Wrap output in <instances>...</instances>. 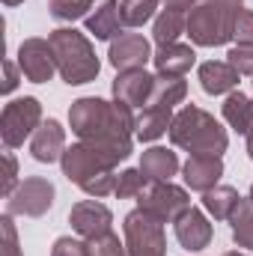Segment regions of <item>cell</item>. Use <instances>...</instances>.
Wrapping results in <instances>:
<instances>
[{
  "label": "cell",
  "instance_id": "6da1fadb",
  "mask_svg": "<svg viewBox=\"0 0 253 256\" xmlns=\"http://www.w3.org/2000/svg\"><path fill=\"white\" fill-rule=\"evenodd\" d=\"M68 122H72V131L80 140L104 143V146L116 149L122 158L131 155L137 116L122 102H104V98H96V96L78 98L68 110Z\"/></svg>",
  "mask_w": 253,
  "mask_h": 256
},
{
  "label": "cell",
  "instance_id": "7a4b0ae2",
  "mask_svg": "<svg viewBox=\"0 0 253 256\" xmlns=\"http://www.w3.org/2000/svg\"><path fill=\"white\" fill-rule=\"evenodd\" d=\"M170 140H173V146L188 149L190 155H218V158L226 152V143H230V137L220 128V122L212 114H206L202 108H196V104L182 108L173 116Z\"/></svg>",
  "mask_w": 253,
  "mask_h": 256
},
{
  "label": "cell",
  "instance_id": "3957f363",
  "mask_svg": "<svg viewBox=\"0 0 253 256\" xmlns=\"http://www.w3.org/2000/svg\"><path fill=\"white\" fill-rule=\"evenodd\" d=\"M51 48H54V57H57V72L63 74L66 84L72 86H80V84H90L98 78V57H96V48L90 45V39L74 30V27H60L48 36Z\"/></svg>",
  "mask_w": 253,
  "mask_h": 256
},
{
  "label": "cell",
  "instance_id": "277c9868",
  "mask_svg": "<svg viewBox=\"0 0 253 256\" xmlns=\"http://www.w3.org/2000/svg\"><path fill=\"white\" fill-rule=\"evenodd\" d=\"M242 9V0H200L188 12V33L194 45L218 48L232 39L236 15Z\"/></svg>",
  "mask_w": 253,
  "mask_h": 256
},
{
  "label": "cell",
  "instance_id": "5b68a950",
  "mask_svg": "<svg viewBox=\"0 0 253 256\" xmlns=\"http://www.w3.org/2000/svg\"><path fill=\"white\" fill-rule=\"evenodd\" d=\"M126 161L116 149L104 146V143H90V140H80L74 146H68L63 152V176L74 185H84L90 182L92 176H102V173H114V167Z\"/></svg>",
  "mask_w": 253,
  "mask_h": 256
},
{
  "label": "cell",
  "instance_id": "8992f818",
  "mask_svg": "<svg viewBox=\"0 0 253 256\" xmlns=\"http://www.w3.org/2000/svg\"><path fill=\"white\" fill-rule=\"evenodd\" d=\"M126 230V250L128 256H164L167 254V238H164V224L146 214L143 208L128 212L122 220Z\"/></svg>",
  "mask_w": 253,
  "mask_h": 256
},
{
  "label": "cell",
  "instance_id": "52a82bcc",
  "mask_svg": "<svg viewBox=\"0 0 253 256\" xmlns=\"http://www.w3.org/2000/svg\"><path fill=\"white\" fill-rule=\"evenodd\" d=\"M42 126V104L33 96L15 98L3 108L0 114V137L6 149L21 146L30 134H36V128Z\"/></svg>",
  "mask_w": 253,
  "mask_h": 256
},
{
  "label": "cell",
  "instance_id": "ba28073f",
  "mask_svg": "<svg viewBox=\"0 0 253 256\" xmlns=\"http://www.w3.org/2000/svg\"><path fill=\"white\" fill-rule=\"evenodd\" d=\"M146 214H152L161 224H176L185 212L190 208V196L185 188L173 182H149L140 194V206Z\"/></svg>",
  "mask_w": 253,
  "mask_h": 256
},
{
  "label": "cell",
  "instance_id": "9c48e42d",
  "mask_svg": "<svg viewBox=\"0 0 253 256\" xmlns=\"http://www.w3.org/2000/svg\"><path fill=\"white\" fill-rule=\"evenodd\" d=\"M54 185L45 176H27L15 191L6 196V214H24V218H42L54 206Z\"/></svg>",
  "mask_w": 253,
  "mask_h": 256
},
{
  "label": "cell",
  "instance_id": "30bf717a",
  "mask_svg": "<svg viewBox=\"0 0 253 256\" xmlns=\"http://www.w3.org/2000/svg\"><path fill=\"white\" fill-rule=\"evenodd\" d=\"M18 68L33 84L51 80L54 72H57V57H54L51 42H45V39H24L21 48H18Z\"/></svg>",
  "mask_w": 253,
  "mask_h": 256
},
{
  "label": "cell",
  "instance_id": "8fae6325",
  "mask_svg": "<svg viewBox=\"0 0 253 256\" xmlns=\"http://www.w3.org/2000/svg\"><path fill=\"white\" fill-rule=\"evenodd\" d=\"M68 224H72V230H74L80 238L90 242V238H98V236L110 232L114 214H110V208H108L104 202H98V200H80V202L72 206Z\"/></svg>",
  "mask_w": 253,
  "mask_h": 256
},
{
  "label": "cell",
  "instance_id": "7c38bea8",
  "mask_svg": "<svg viewBox=\"0 0 253 256\" xmlns=\"http://www.w3.org/2000/svg\"><path fill=\"white\" fill-rule=\"evenodd\" d=\"M155 84L158 78L149 74L146 68H131V72H120L116 80H114V98L128 104L131 110L134 108H146L152 102V92H155Z\"/></svg>",
  "mask_w": 253,
  "mask_h": 256
},
{
  "label": "cell",
  "instance_id": "4fadbf2b",
  "mask_svg": "<svg viewBox=\"0 0 253 256\" xmlns=\"http://www.w3.org/2000/svg\"><path fill=\"white\" fill-rule=\"evenodd\" d=\"M110 66L116 72H131V68H143L152 60V48L140 33H122L110 42Z\"/></svg>",
  "mask_w": 253,
  "mask_h": 256
},
{
  "label": "cell",
  "instance_id": "5bb4252c",
  "mask_svg": "<svg viewBox=\"0 0 253 256\" xmlns=\"http://www.w3.org/2000/svg\"><path fill=\"white\" fill-rule=\"evenodd\" d=\"M182 173H185V185L190 191L206 194L218 188V182L224 176V161L218 155H190L182 167Z\"/></svg>",
  "mask_w": 253,
  "mask_h": 256
},
{
  "label": "cell",
  "instance_id": "9a60e30c",
  "mask_svg": "<svg viewBox=\"0 0 253 256\" xmlns=\"http://www.w3.org/2000/svg\"><path fill=\"white\" fill-rule=\"evenodd\" d=\"M173 226H176V238H179V244H182L185 250H202V248L212 244L214 230H212L208 218H206L200 208H194V206H190Z\"/></svg>",
  "mask_w": 253,
  "mask_h": 256
},
{
  "label": "cell",
  "instance_id": "2e32d148",
  "mask_svg": "<svg viewBox=\"0 0 253 256\" xmlns=\"http://www.w3.org/2000/svg\"><path fill=\"white\" fill-rule=\"evenodd\" d=\"M30 152L36 161L42 164H54V161H63L66 152V128L57 120H48L36 128L33 140H30Z\"/></svg>",
  "mask_w": 253,
  "mask_h": 256
},
{
  "label": "cell",
  "instance_id": "e0dca14e",
  "mask_svg": "<svg viewBox=\"0 0 253 256\" xmlns=\"http://www.w3.org/2000/svg\"><path fill=\"white\" fill-rule=\"evenodd\" d=\"M155 68H158V78H185V72H190V66L196 63V54L190 45H164L158 48V54L152 57Z\"/></svg>",
  "mask_w": 253,
  "mask_h": 256
},
{
  "label": "cell",
  "instance_id": "ac0fdd59",
  "mask_svg": "<svg viewBox=\"0 0 253 256\" xmlns=\"http://www.w3.org/2000/svg\"><path fill=\"white\" fill-rule=\"evenodd\" d=\"M140 173L146 176V182H170L179 173V155L164 146H152L140 158Z\"/></svg>",
  "mask_w": 253,
  "mask_h": 256
},
{
  "label": "cell",
  "instance_id": "d6986e66",
  "mask_svg": "<svg viewBox=\"0 0 253 256\" xmlns=\"http://www.w3.org/2000/svg\"><path fill=\"white\" fill-rule=\"evenodd\" d=\"M238 72L226 60H208V63L200 66V86L208 92V96H224V92H232L238 86Z\"/></svg>",
  "mask_w": 253,
  "mask_h": 256
},
{
  "label": "cell",
  "instance_id": "ffe728a7",
  "mask_svg": "<svg viewBox=\"0 0 253 256\" xmlns=\"http://www.w3.org/2000/svg\"><path fill=\"white\" fill-rule=\"evenodd\" d=\"M173 126V108H164V104H146L137 116V140L143 143H152L158 140L161 134H167Z\"/></svg>",
  "mask_w": 253,
  "mask_h": 256
},
{
  "label": "cell",
  "instance_id": "44dd1931",
  "mask_svg": "<svg viewBox=\"0 0 253 256\" xmlns=\"http://www.w3.org/2000/svg\"><path fill=\"white\" fill-rule=\"evenodd\" d=\"M86 30L96 39H116L122 36V15H120V0H104L92 15H86Z\"/></svg>",
  "mask_w": 253,
  "mask_h": 256
},
{
  "label": "cell",
  "instance_id": "7402d4cb",
  "mask_svg": "<svg viewBox=\"0 0 253 256\" xmlns=\"http://www.w3.org/2000/svg\"><path fill=\"white\" fill-rule=\"evenodd\" d=\"M242 200H244V196H238L236 188H230V185H218V188H212V191L202 194V208H206L214 220H230Z\"/></svg>",
  "mask_w": 253,
  "mask_h": 256
},
{
  "label": "cell",
  "instance_id": "603a6c76",
  "mask_svg": "<svg viewBox=\"0 0 253 256\" xmlns=\"http://www.w3.org/2000/svg\"><path fill=\"white\" fill-rule=\"evenodd\" d=\"M185 30H188V15L185 12L161 9V15L155 18V27H152V39L158 42V48H164V45H173Z\"/></svg>",
  "mask_w": 253,
  "mask_h": 256
},
{
  "label": "cell",
  "instance_id": "cb8c5ba5",
  "mask_svg": "<svg viewBox=\"0 0 253 256\" xmlns=\"http://www.w3.org/2000/svg\"><path fill=\"white\" fill-rule=\"evenodd\" d=\"M224 120L236 128L238 134H248L253 128V102L244 92H230L226 102H224Z\"/></svg>",
  "mask_w": 253,
  "mask_h": 256
},
{
  "label": "cell",
  "instance_id": "d4e9b609",
  "mask_svg": "<svg viewBox=\"0 0 253 256\" xmlns=\"http://www.w3.org/2000/svg\"><path fill=\"white\" fill-rule=\"evenodd\" d=\"M230 224H232V238H236V244L253 250V202L250 200H242V202H238V208L232 212Z\"/></svg>",
  "mask_w": 253,
  "mask_h": 256
},
{
  "label": "cell",
  "instance_id": "484cf974",
  "mask_svg": "<svg viewBox=\"0 0 253 256\" xmlns=\"http://www.w3.org/2000/svg\"><path fill=\"white\" fill-rule=\"evenodd\" d=\"M188 96V84L182 78H158L152 102L149 104H164V108H176L179 102H185Z\"/></svg>",
  "mask_w": 253,
  "mask_h": 256
},
{
  "label": "cell",
  "instance_id": "4316f807",
  "mask_svg": "<svg viewBox=\"0 0 253 256\" xmlns=\"http://www.w3.org/2000/svg\"><path fill=\"white\" fill-rule=\"evenodd\" d=\"M158 9V0H120V15L126 27H143Z\"/></svg>",
  "mask_w": 253,
  "mask_h": 256
},
{
  "label": "cell",
  "instance_id": "83f0119b",
  "mask_svg": "<svg viewBox=\"0 0 253 256\" xmlns=\"http://www.w3.org/2000/svg\"><path fill=\"white\" fill-rule=\"evenodd\" d=\"M86 254L90 256H128V250H126V244L120 242V236L104 232V236L86 242Z\"/></svg>",
  "mask_w": 253,
  "mask_h": 256
},
{
  "label": "cell",
  "instance_id": "f1b7e54d",
  "mask_svg": "<svg viewBox=\"0 0 253 256\" xmlns=\"http://www.w3.org/2000/svg\"><path fill=\"white\" fill-rule=\"evenodd\" d=\"M149 182H146V176L140 173V170H122L120 176H116V196L120 200H128V196H140L143 188H146Z\"/></svg>",
  "mask_w": 253,
  "mask_h": 256
},
{
  "label": "cell",
  "instance_id": "f546056e",
  "mask_svg": "<svg viewBox=\"0 0 253 256\" xmlns=\"http://www.w3.org/2000/svg\"><path fill=\"white\" fill-rule=\"evenodd\" d=\"M51 15L60 18V21H74V18H86V9L80 0H51Z\"/></svg>",
  "mask_w": 253,
  "mask_h": 256
},
{
  "label": "cell",
  "instance_id": "4dcf8cb0",
  "mask_svg": "<svg viewBox=\"0 0 253 256\" xmlns=\"http://www.w3.org/2000/svg\"><path fill=\"white\" fill-rule=\"evenodd\" d=\"M226 63L232 66L238 74H250L253 78V45H236V48H230Z\"/></svg>",
  "mask_w": 253,
  "mask_h": 256
},
{
  "label": "cell",
  "instance_id": "1f68e13d",
  "mask_svg": "<svg viewBox=\"0 0 253 256\" xmlns=\"http://www.w3.org/2000/svg\"><path fill=\"white\" fill-rule=\"evenodd\" d=\"M232 39L238 45H253V12L250 9H238L236 15V30H232Z\"/></svg>",
  "mask_w": 253,
  "mask_h": 256
},
{
  "label": "cell",
  "instance_id": "d6a6232c",
  "mask_svg": "<svg viewBox=\"0 0 253 256\" xmlns=\"http://www.w3.org/2000/svg\"><path fill=\"white\" fill-rule=\"evenodd\" d=\"M90 196H108V194L116 191V173H102V176H92L90 182L80 185Z\"/></svg>",
  "mask_w": 253,
  "mask_h": 256
},
{
  "label": "cell",
  "instance_id": "836d02e7",
  "mask_svg": "<svg viewBox=\"0 0 253 256\" xmlns=\"http://www.w3.org/2000/svg\"><path fill=\"white\" fill-rule=\"evenodd\" d=\"M0 230H3V256H24L21 248H18V232H15L12 214H3L0 218Z\"/></svg>",
  "mask_w": 253,
  "mask_h": 256
},
{
  "label": "cell",
  "instance_id": "e575fe53",
  "mask_svg": "<svg viewBox=\"0 0 253 256\" xmlns=\"http://www.w3.org/2000/svg\"><path fill=\"white\" fill-rule=\"evenodd\" d=\"M51 256H90V254H86V242L72 238V236H63V238L54 242Z\"/></svg>",
  "mask_w": 253,
  "mask_h": 256
},
{
  "label": "cell",
  "instance_id": "d590c367",
  "mask_svg": "<svg viewBox=\"0 0 253 256\" xmlns=\"http://www.w3.org/2000/svg\"><path fill=\"white\" fill-rule=\"evenodd\" d=\"M3 164H6V176H3V196L15 191L21 182H18V164H15V155L12 152H3Z\"/></svg>",
  "mask_w": 253,
  "mask_h": 256
},
{
  "label": "cell",
  "instance_id": "8d00e7d4",
  "mask_svg": "<svg viewBox=\"0 0 253 256\" xmlns=\"http://www.w3.org/2000/svg\"><path fill=\"white\" fill-rule=\"evenodd\" d=\"M3 68H6V78H3V92H12L18 86V68L12 60H3Z\"/></svg>",
  "mask_w": 253,
  "mask_h": 256
},
{
  "label": "cell",
  "instance_id": "74e56055",
  "mask_svg": "<svg viewBox=\"0 0 253 256\" xmlns=\"http://www.w3.org/2000/svg\"><path fill=\"white\" fill-rule=\"evenodd\" d=\"M200 0H164V9H176V12H190Z\"/></svg>",
  "mask_w": 253,
  "mask_h": 256
},
{
  "label": "cell",
  "instance_id": "f35d334b",
  "mask_svg": "<svg viewBox=\"0 0 253 256\" xmlns=\"http://www.w3.org/2000/svg\"><path fill=\"white\" fill-rule=\"evenodd\" d=\"M248 155L253 158V128L248 131Z\"/></svg>",
  "mask_w": 253,
  "mask_h": 256
},
{
  "label": "cell",
  "instance_id": "ab89813d",
  "mask_svg": "<svg viewBox=\"0 0 253 256\" xmlns=\"http://www.w3.org/2000/svg\"><path fill=\"white\" fill-rule=\"evenodd\" d=\"M6 6H18V3H24V0H3Z\"/></svg>",
  "mask_w": 253,
  "mask_h": 256
},
{
  "label": "cell",
  "instance_id": "60d3db41",
  "mask_svg": "<svg viewBox=\"0 0 253 256\" xmlns=\"http://www.w3.org/2000/svg\"><path fill=\"white\" fill-rule=\"evenodd\" d=\"M224 256H248V254H238V250H230V254H224Z\"/></svg>",
  "mask_w": 253,
  "mask_h": 256
},
{
  "label": "cell",
  "instance_id": "b9f144b4",
  "mask_svg": "<svg viewBox=\"0 0 253 256\" xmlns=\"http://www.w3.org/2000/svg\"><path fill=\"white\" fill-rule=\"evenodd\" d=\"M80 3H84V6H92V3H96V0H80Z\"/></svg>",
  "mask_w": 253,
  "mask_h": 256
},
{
  "label": "cell",
  "instance_id": "7bdbcfd3",
  "mask_svg": "<svg viewBox=\"0 0 253 256\" xmlns=\"http://www.w3.org/2000/svg\"><path fill=\"white\" fill-rule=\"evenodd\" d=\"M248 200H250V202H253V188H250V194H248Z\"/></svg>",
  "mask_w": 253,
  "mask_h": 256
}]
</instances>
